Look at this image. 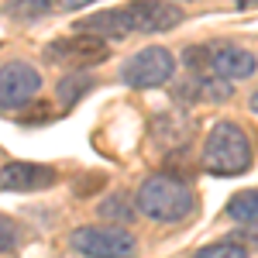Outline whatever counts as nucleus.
Wrapping results in <instances>:
<instances>
[{
  "label": "nucleus",
  "instance_id": "obj_7",
  "mask_svg": "<svg viewBox=\"0 0 258 258\" xmlns=\"http://www.w3.org/2000/svg\"><path fill=\"white\" fill-rule=\"evenodd\" d=\"M45 55H48V62H59V66H80V69H86V66H100V62L110 55V48H107V41L76 31L69 38L48 41Z\"/></svg>",
  "mask_w": 258,
  "mask_h": 258
},
{
  "label": "nucleus",
  "instance_id": "obj_13",
  "mask_svg": "<svg viewBox=\"0 0 258 258\" xmlns=\"http://www.w3.org/2000/svg\"><path fill=\"white\" fill-rule=\"evenodd\" d=\"M227 217L241 227H258V189H241L227 200Z\"/></svg>",
  "mask_w": 258,
  "mask_h": 258
},
{
  "label": "nucleus",
  "instance_id": "obj_8",
  "mask_svg": "<svg viewBox=\"0 0 258 258\" xmlns=\"http://www.w3.org/2000/svg\"><path fill=\"white\" fill-rule=\"evenodd\" d=\"M55 182H59V172L45 162H7L0 169L4 193H35V189H52Z\"/></svg>",
  "mask_w": 258,
  "mask_h": 258
},
{
  "label": "nucleus",
  "instance_id": "obj_18",
  "mask_svg": "<svg viewBox=\"0 0 258 258\" xmlns=\"http://www.w3.org/2000/svg\"><path fill=\"white\" fill-rule=\"evenodd\" d=\"M182 62H186L189 73H203V66H210V48L207 45H189L182 52Z\"/></svg>",
  "mask_w": 258,
  "mask_h": 258
},
{
  "label": "nucleus",
  "instance_id": "obj_12",
  "mask_svg": "<svg viewBox=\"0 0 258 258\" xmlns=\"http://www.w3.org/2000/svg\"><path fill=\"white\" fill-rule=\"evenodd\" d=\"M76 31H80V35H93V38H100V41L131 35L127 24H124L120 7H114V11H100V14H93V18H86V21H76Z\"/></svg>",
  "mask_w": 258,
  "mask_h": 258
},
{
  "label": "nucleus",
  "instance_id": "obj_5",
  "mask_svg": "<svg viewBox=\"0 0 258 258\" xmlns=\"http://www.w3.org/2000/svg\"><path fill=\"white\" fill-rule=\"evenodd\" d=\"M41 93V73L28 59H11L0 66V110H24Z\"/></svg>",
  "mask_w": 258,
  "mask_h": 258
},
{
  "label": "nucleus",
  "instance_id": "obj_16",
  "mask_svg": "<svg viewBox=\"0 0 258 258\" xmlns=\"http://www.w3.org/2000/svg\"><path fill=\"white\" fill-rule=\"evenodd\" d=\"M193 258H248V251L234 244V241H217V244H207V248H200Z\"/></svg>",
  "mask_w": 258,
  "mask_h": 258
},
{
  "label": "nucleus",
  "instance_id": "obj_20",
  "mask_svg": "<svg viewBox=\"0 0 258 258\" xmlns=\"http://www.w3.org/2000/svg\"><path fill=\"white\" fill-rule=\"evenodd\" d=\"M238 7H258V0H234Z\"/></svg>",
  "mask_w": 258,
  "mask_h": 258
},
{
  "label": "nucleus",
  "instance_id": "obj_3",
  "mask_svg": "<svg viewBox=\"0 0 258 258\" xmlns=\"http://www.w3.org/2000/svg\"><path fill=\"white\" fill-rule=\"evenodd\" d=\"M69 248L83 258H135L138 241L117 224H83L69 234Z\"/></svg>",
  "mask_w": 258,
  "mask_h": 258
},
{
  "label": "nucleus",
  "instance_id": "obj_22",
  "mask_svg": "<svg viewBox=\"0 0 258 258\" xmlns=\"http://www.w3.org/2000/svg\"><path fill=\"white\" fill-rule=\"evenodd\" d=\"M172 4H193V0H172Z\"/></svg>",
  "mask_w": 258,
  "mask_h": 258
},
{
  "label": "nucleus",
  "instance_id": "obj_6",
  "mask_svg": "<svg viewBox=\"0 0 258 258\" xmlns=\"http://www.w3.org/2000/svg\"><path fill=\"white\" fill-rule=\"evenodd\" d=\"M127 31L135 35H162V31H172L182 24V11H179L172 0H127L120 7Z\"/></svg>",
  "mask_w": 258,
  "mask_h": 258
},
{
  "label": "nucleus",
  "instance_id": "obj_2",
  "mask_svg": "<svg viewBox=\"0 0 258 258\" xmlns=\"http://www.w3.org/2000/svg\"><path fill=\"white\" fill-rule=\"evenodd\" d=\"M203 169L210 176H244L251 169V141L234 120H217L203 141Z\"/></svg>",
  "mask_w": 258,
  "mask_h": 258
},
{
  "label": "nucleus",
  "instance_id": "obj_4",
  "mask_svg": "<svg viewBox=\"0 0 258 258\" xmlns=\"http://www.w3.org/2000/svg\"><path fill=\"white\" fill-rule=\"evenodd\" d=\"M176 76V55L162 45H148L138 48L131 59L120 66V83L135 86V90H155Z\"/></svg>",
  "mask_w": 258,
  "mask_h": 258
},
{
  "label": "nucleus",
  "instance_id": "obj_11",
  "mask_svg": "<svg viewBox=\"0 0 258 258\" xmlns=\"http://www.w3.org/2000/svg\"><path fill=\"white\" fill-rule=\"evenodd\" d=\"M258 59L248 52V48H241V45H231V41H220L210 48V69L217 73L220 80L234 83V80H248L251 73H255Z\"/></svg>",
  "mask_w": 258,
  "mask_h": 258
},
{
  "label": "nucleus",
  "instance_id": "obj_15",
  "mask_svg": "<svg viewBox=\"0 0 258 258\" xmlns=\"http://www.w3.org/2000/svg\"><path fill=\"white\" fill-rule=\"evenodd\" d=\"M93 86V76H86V73H66L59 80V100L66 107H73V103H80L83 93Z\"/></svg>",
  "mask_w": 258,
  "mask_h": 258
},
{
  "label": "nucleus",
  "instance_id": "obj_10",
  "mask_svg": "<svg viewBox=\"0 0 258 258\" xmlns=\"http://www.w3.org/2000/svg\"><path fill=\"white\" fill-rule=\"evenodd\" d=\"M193 138V117L182 110V107H169V110H159L152 117V141L162 152H176L182 145H189Z\"/></svg>",
  "mask_w": 258,
  "mask_h": 258
},
{
  "label": "nucleus",
  "instance_id": "obj_14",
  "mask_svg": "<svg viewBox=\"0 0 258 258\" xmlns=\"http://www.w3.org/2000/svg\"><path fill=\"white\" fill-rule=\"evenodd\" d=\"M97 214L107 224H131L135 220V207H131V200L124 197V193H110L107 200H100V207H97Z\"/></svg>",
  "mask_w": 258,
  "mask_h": 258
},
{
  "label": "nucleus",
  "instance_id": "obj_21",
  "mask_svg": "<svg viewBox=\"0 0 258 258\" xmlns=\"http://www.w3.org/2000/svg\"><path fill=\"white\" fill-rule=\"evenodd\" d=\"M251 110H255V114H258V90H255V93H251Z\"/></svg>",
  "mask_w": 258,
  "mask_h": 258
},
{
  "label": "nucleus",
  "instance_id": "obj_9",
  "mask_svg": "<svg viewBox=\"0 0 258 258\" xmlns=\"http://www.w3.org/2000/svg\"><path fill=\"white\" fill-rule=\"evenodd\" d=\"M231 93H234V83L220 80V76H207V73H186L172 86L176 103H220Z\"/></svg>",
  "mask_w": 258,
  "mask_h": 258
},
{
  "label": "nucleus",
  "instance_id": "obj_1",
  "mask_svg": "<svg viewBox=\"0 0 258 258\" xmlns=\"http://www.w3.org/2000/svg\"><path fill=\"white\" fill-rule=\"evenodd\" d=\"M135 207L152 224H182L197 210V193L186 179L172 176V172H152L148 179H141Z\"/></svg>",
  "mask_w": 258,
  "mask_h": 258
},
{
  "label": "nucleus",
  "instance_id": "obj_19",
  "mask_svg": "<svg viewBox=\"0 0 258 258\" xmlns=\"http://www.w3.org/2000/svg\"><path fill=\"white\" fill-rule=\"evenodd\" d=\"M66 11H83V7H90V4H97V0H59Z\"/></svg>",
  "mask_w": 258,
  "mask_h": 258
},
{
  "label": "nucleus",
  "instance_id": "obj_17",
  "mask_svg": "<svg viewBox=\"0 0 258 258\" xmlns=\"http://www.w3.org/2000/svg\"><path fill=\"white\" fill-rule=\"evenodd\" d=\"M21 248V231L18 224L11 217H4L0 214V255H7V251H18Z\"/></svg>",
  "mask_w": 258,
  "mask_h": 258
}]
</instances>
